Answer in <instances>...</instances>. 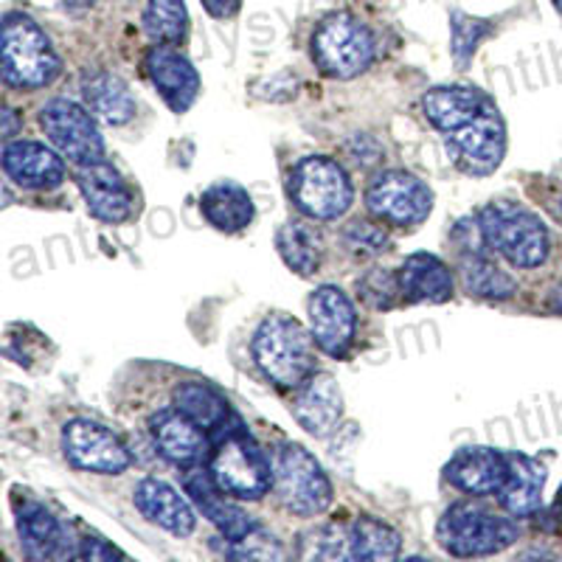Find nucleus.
I'll use <instances>...</instances> for the list:
<instances>
[{"label": "nucleus", "mask_w": 562, "mask_h": 562, "mask_svg": "<svg viewBox=\"0 0 562 562\" xmlns=\"http://www.w3.org/2000/svg\"><path fill=\"white\" fill-rule=\"evenodd\" d=\"M313 333L288 315H270L254 338L256 366L270 383L281 389H299L315 374Z\"/></svg>", "instance_id": "obj_1"}, {"label": "nucleus", "mask_w": 562, "mask_h": 562, "mask_svg": "<svg viewBox=\"0 0 562 562\" xmlns=\"http://www.w3.org/2000/svg\"><path fill=\"white\" fill-rule=\"evenodd\" d=\"M436 540L453 557H490L518 540V524L479 504H456L441 515Z\"/></svg>", "instance_id": "obj_2"}, {"label": "nucleus", "mask_w": 562, "mask_h": 562, "mask_svg": "<svg viewBox=\"0 0 562 562\" xmlns=\"http://www.w3.org/2000/svg\"><path fill=\"white\" fill-rule=\"evenodd\" d=\"M479 220L486 245L515 268H537L549 259V231L531 211L515 203H490Z\"/></svg>", "instance_id": "obj_3"}, {"label": "nucleus", "mask_w": 562, "mask_h": 562, "mask_svg": "<svg viewBox=\"0 0 562 562\" xmlns=\"http://www.w3.org/2000/svg\"><path fill=\"white\" fill-rule=\"evenodd\" d=\"M59 74L52 40L26 14L3 20V79L14 88H45Z\"/></svg>", "instance_id": "obj_4"}, {"label": "nucleus", "mask_w": 562, "mask_h": 562, "mask_svg": "<svg viewBox=\"0 0 562 562\" xmlns=\"http://www.w3.org/2000/svg\"><path fill=\"white\" fill-rule=\"evenodd\" d=\"M209 473L225 495L239 501L262 498L273 479L268 456L245 430H234L220 441L217 450L211 453Z\"/></svg>", "instance_id": "obj_5"}, {"label": "nucleus", "mask_w": 562, "mask_h": 562, "mask_svg": "<svg viewBox=\"0 0 562 562\" xmlns=\"http://www.w3.org/2000/svg\"><path fill=\"white\" fill-rule=\"evenodd\" d=\"M290 198L313 220H335L351 205L346 169L333 158H304L290 175Z\"/></svg>", "instance_id": "obj_6"}, {"label": "nucleus", "mask_w": 562, "mask_h": 562, "mask_svg": "<svg viewBox=\"0 0 562 562\" xmlns=\"http://www.w3.org/2000/svg\"><path fill=\"white\" fill-rule=\"evenodd\" d=\"M276 495L295 515H321L333 504V484L301 445H284L273 464Z\"/></svg>", "instance_id": "obj_7"}, {"label": "nucleus", "mask_w": 562, "mask_h": 562, "mask_svg": "<svg viewBox=\"0 0 562 562\" xmlns=\"http://www.w3.org/2000/svg\"><path fill=\"white\" fill-rule=\"evenodd\" d=\"M313 57L329 77L355 79L374 59V40L369 29L351 14H333L315 32Z\"/></svg>", "instance_id": "obj_8"}, {"label": "nucleus", "mask_w": 562, "mask_h": 562, "mask_svg": "<svg viewBox=\"0 0 562 562\" xmlns=\"http://www.w3.org/2000/svg\"><path fill=\"white\" fill-rule=\"evenodd\" d=\"M40 122H43L48 140H52L65 158L74 160V164L85 167V164L102 160L104 144L102 135H99L97 122H93V115L85 108H79L77 102H70V99H54V102H48L43 108Z\"/></svg>", "instance_id": "obj_9"}, {"label": "nucleus", "mask_w": 562, "mask_h": 562, "mask_svg": "<svg viewBox=\"0 0 562 562\" xmlns=\"http://www.w3.org/2000/svg\"><path fill=\"white\" fill-rule=\"evenodd\" d=\"M366 203L374 217L391 225H416L428 220L434 209V192L411 172L380 175L366 192Z\"/></svg>", "instance_id": "obj_10"}, {"label": "nucleus", "mask_w": 562, "mask_h": 562, "mask_svg": "<svg viewBox=\"0 0 562 562\" xmlns=\"http://www.w3.org/2000/svg\"><path fill=\"white\" fill-rule=\"evenodd\" d=\"M448 153L461 172H495L506 153V127L501 122V115L495 110H484L475 122L456 130L448 138Z\"/></svg>", "instance_id": "obj_11"}, {"label": "nucleus", "mask_w": 562, "mask_h": 562, "mask_svg": "<svg viewBox=\"0 0 562 562\" xmlns=\"http://www.w3.org/2000/svg\"><path fill=\"white\" fill-rule=\"evenodd\" d=\"M63 448L70 464H77L79 470H90V473L119 475L130 467V453L119 441V436L90 419L65 425Z\"/></svg>", "instance_id": "obj_12"}, {"label": "nucleus", "mask_w": 562, "mask_h": 562, "mask_svg": "<svg viewBox=\"0 0 562 562\" xmlns=\"http://www.w3.org/2000/svg\"><path fill=\"white\" fill-rule=\"evenodd\" d=\"M310 333L329 358H344L355 338V307L338 288H318L310 299Z\"/></svg>", "instance_id": "obj_13"}, {"label": "nucleus", "mask_w": 562, "mask_h": 562, "mask_svg": "<svg viewBox=\"0 0 562 562\" xmlns=\"http://www.w3.org/2000/svg\"><path fill=\"white\" fill-rule=\"evenodd\" d=\"M79 189L90 214L104 223H127L135 211V200L124 178L104 160H93L79 169Z\"/></svg>", "instance_id": "obj_14"}, {"label": "nucleus", "mask_w": 562, "mask_h": 562, "mask_svg": "<svg viewBox=\"0 0 562 562\" xmlns=\"http://www.w3.org/2000/svg\"><path fill=\"white\" fill-rule=\"evenodd\" d=\"M147 70L155 88L160 90V97L175 113H186L192 108L194 99L200 93V77L194 65L183 57L180 52L169 48V45H155L147 54Z\"/></svg>", "instance_id": "obj_15"}, {"label": "nucleus", "mask_w": 562, "mask_h": 562, "mask_svg": "<svg viewBox=\"0 0 562 562\" xmlns=\"http://www.w3.org/2000/svg\"><path fill=\"white\" fill-rule=\"evenodd\" d=\"M3 169L9 180L23 189H57L65 178V164L57 153L37 140H9L3 147Z\"/></svg>", "instance_id": "obj_16"}, {"label": "nucleus", "mask_w": 562, "mask_h": 562, "mask_svg": "<svg viewBox=\"0 0 562 562\" xmlns=\"http://www.w3.org/2000/svg\"><path fill=\"white\" fill-rule=\"evenodd\" d=\"M506 473H509L506 453L492 448H464L445 467V479L456 490L470 492V495H492V492L498 495Z\"/></svg>", "instance_id": "obj_17"}, {"label": "nucleus", "mask_w": 562, "mask_h": 562, "mask_svg": "<svg viewBox=\"0 0 562 562\" xmlns=\"http://www.w3.org/2000/svg\"><path fill=\"white\" fill-rule=\"evenodd\" d=\"M186 492L192 495V501L198 504V509L203 512V518H209L211 524L217 526L220 535L225 540H243L250 531L259 529L256 520L250 518L248 512L239 509L237 504L225 501V492L214 484L211 473H203V470H194V473L186 475Z\"/></svg>", "instance_id": "obj_18"}, {"label": "nucleus", "mask_w": 562, "mask_h": 562, "mask_svg": "<svg viewBox=\"0 0 562 562\" xmlns=\"http://www.w3.org/2000/svg\"><path fill=\"white\" fill-rule=\"evenodd\" d=\"M344 396L333 374H313L304 385H299L293 403V416L301 428L313 436H326L340 422Z\"/></svg>", "instance_id": "obj_19"}, {"label": "nucleus", "mask_w": 562, "mask_h": 562, "mask_svg": "<svg viewBox=\"0 0 562 562\" xmlns=\"http://www.w3.org/2000/svg\"><path fill=\"white\" fill-rule=\"evenodd\" d=\"M135 506L147 520H153L155 526L167 529L169 535L186 537L194 531V518L189 501L180 495L175 486H169L167 481L158 479H144L135 490Z\"/></svg>", "instance_id": "obj_20"}, {"label": "nucleus", "mask_w": 562, "mask_h": 562, "mask_svg": "<svg viewBox=\"0 0 562 562\" xmlns=\"http://www.w3.org/2000/svg\"><path fill=\"white\" fill-rule=\"evenodd\" d=\"M18 531L20 540H23V549L34 560H68V557H77V546H74L77 540L68 535V529L45 506L29 504L26 509L20 512Z\"/></svg>", "instance_id": "obj_21"}, {"label": "nucleus", "mask_w": 562, "mask_h": 562, "mask_svg": "<svg viewBox=\"0 0 562 562\" xmlns=\"http://www.w3.org/2000/svg\"><path fill=\"white\" fill-rule=\"evenodd\" d=\"M509 473L498 492V501L512 518H529L543 504L546 467L524 453H506Z\"/></svg>", "instance_id": "obj_22"}, {"label": "nucleus", "mask_w": 562, "mask_h": 562, "mask_svg": "<svg viewBox=\"0 0 562 562\" xmlns=\"http://www.w3.org/2000/svg\"><path fill=\"white\" fill-rule=\"evenodd\" d=\"M153 436L160 456L172 461V464H194L205 450L200 425L178 408L158 411L153 416Z\"/></svg>", "instance_id": "obj_23"}, {"label": "nucleus", "mask_w": 562, "mask_h": 562, "mask_svg": "<svg viewBox=\"0 0 562 562\" xmlns=\"http://www.w3.org/2000/svg\"><path fill=\"white\" fill-rule=\"evenodd\" d=\"M422 108H425V115H428L434 127L445 130V133H456V130L467 127L484 113L486 97L479 88H461V85H456V88H434L425 93Z\"/></svg>", "instance_id": "obj_24"}, {"label": "nucleus", "mask_w": 562, "mask_h": 562, "mask_svg": "<svg viewBox=\"0 0 562 562\" xmlns=\"http://www.w3.org/2000/svg\"><path fill=\"white\" fill-rule=\"evenodd\" d=\"M400 290L408 301H428V304H441L453 295V276L448 265L436 259L434 254H414L405 259L400 270Z\"/></svg>", "instance_id": "obj_25"}, {"label": "nucleus", "mask_w": 562, "mask_h": 562, "mask_svg": "<svg viewBox=\"0 0 562 562\" xmlns=\"http://www.w3.org/2000/svg\"><path fill=\"white\" fill-rule=\"evenodd\" d=\"M200 211L209 225L225 231V234H237L254 223V200H250L248 189L234 180H220V183L209 186L200 198Z\"/></svg>", "instance_id": "obj_26"}, {"label": "nucleus", "mask_w": 562, "mask_h": 562, "mask_svg": "<svg viewBox=\"0 0 562 562\" xmlns=\"http://www.w3.org/2000/svg\"><path fill=\"white\" fill-rule=\"evenodd\" d=\"M276 248L281 259L288 262L290 270L299 276H313L321 268V256H324V239L310 223L290 220L276 234Z\"/></svg>", "instance_id": "obj_27"}, {"label": "nucleus", "mask_w": 562, "mask_h": 562, "mask_svg": "<svg viewBox=\"0 0 562 562\" xmlns=\"http://www.w3.org/2000/svg\"><path fill=\"white\" fill-rule=\"evenodd\" d=\"M90 110L108 124H127L135 115V99L127 82L113 74H93L82 85Z\"/></svg>", "instance_id": "obj_28"}, {"label": "nucleus", "mask_w": 562, "mask_h": 562, "mask_svg": "<svg viewBox=\"0 0 562 562\" xmlns=\"http://www.w3.org/2000/svg\"><path fill=\"white\" fill-rule=\"evenodd\" d=\"M403 549L400 531L374 518H358L349 526L351 560H394Z\"/></svg>", "instance_id": "obj_29"}, {"label": "nucleus", "mask_w": 562, "mask_h": 562, "mask_svg": "<svg viewBox=\"0 0 562 562\" xmlns=\"http://www.w3.org/2000/svg\"><path fill=\"white\" fill-rule=\"evenodd\" d=\"M175 408L183 411L200 428H223L228 419V403L205 383H183L175 391Z\"/></svg>", "instance_id": "obj_30"}, {"label": "nucleus", "mask_w": 562, "mask_h": 562, "mask_svg": "<svg viewBox=\"0 0 562 562\" xmlns=\"http://www.w3.org/2000/svg\"><path fill=\"white\" fill-rule=\"evenodd\" d=\"M461 281L467 293L479 299H509L518 290L515 279L484 256H467L461 262Z\"/></svg>", "instance_id": "obj_31"}, {"label": "nucleus", "mask_w": 562, "mask_h": 562, "mask_svg": "<svg viewBox=\"0 0 562 562\" xmlns=\"http://www.w3.org/2000/svg\"><path fill=\"white\" fill-rule=\"evenodd\" d=\"M144 32L155 43L178 45L189 32V12L183 0H149L144 9Z\"/></svg>", "instance_id": "obj_32"}, {"label": "nucleus", "mask_w": 562, "mask_h": 562, "mask_svg": "<svg viewBox=\"0 0 562 562\" xmlns=\"http://www.w3.org/2000/svg\"><path fill=\"white\" fill-rule=\"evenodd\" d=\"M301 560H351L349 554V526L321 524L304 531L301 537Z\"/></svg>", "instance_id": "obj_33"}, {"label": "nucleus", "mask_w": 562, "mask_h": 562, "mask_svg": "<svg viewBox=\"0 0 562 562\" xmlns=\"http://www.w3.org/2000/svg\"><path fill=\"white\" fill-rule=\"evenodd\" d=\"M450 32H453L450 45H453L456 65H459V68H467L481 40L490 34V23L479 18H470V14L464 12H453V18H450Z\"/></svg>", "instance_id": "obj_34"}, {"label": "nucleus", "mask_w": 562, "mask_h": 562, "mask_svg": "<svg viewBox=\"0 0 562 562\" xmlns=\"http://www.w3.org/2000/svg\"><path fill=\"white\" fill-rule=\"evenodd\" d=\"M344 243L351 254H358V256H378L391 248L389 234H385L380 225L366 223V220H355V223L346 225Z\"/></svg>", "instance_id": "obj_35"}, {"label": "nucleus", "mask_w": 562, "mask_h": 562, "mask_svg": "<svg viewBox=\"0 0 562 562\" xmlns=\"http://www.w3.org/2000/svg\"><path fill=\"white\" fill-rule=\"evenodd\" d=\"M358 288L366 304L374 310L394 307L396 293H403V290H400V276L391 273V270H371V273L363 276V281H360Z\"/></svg>", "instance_id": "obj_36"}, {"label": "nucleus", "mask_w": 562, "mask_h": 562, "mask_svg": "<svg viewBox=\"0 0 562 562\" xmlns=\"http://www.w3.org/2000/svg\"><path fill=\"white\" fill-rule=\"evenodd\" d=\"M231 557H239V560H284V549L279 546V540L265 531L254 529L248 537L243 540H234L228 546Z\"/></svg>", "instance_id": "obj_37"}, {"label": "nucleus", "mask_w": 562, "mask_h": 562, "mask_svg": "<svg viewBox=\"0 0 562 562\" xmlns=\"http://www.w3.org/2000/svg\"><path fill=\"white\" fill-rule=\"evenodd\" d=\"M456 243L461 245V248L467 250V256H481L484 254V248H490L486 245V237H484V228H481V220H461L459 225H456L453 231Z\"/></svg>", "instance_id": "obj_38"}, {"label": "nucleus", "mask_w": 562, "mask_h": 562, "mask_svg": "<svg viewBox=\"0 0 562 562\" xmlns=\"http://www.w3.org/2000/svg\"><path fill=\"white\" fill-rule=\"evenodd\" d=\"M77 557L79 560H113V557H119V551L110 549L104 540H97V537H85V540H77Z\"/></svg>", "instance_id": "obj_39"}, {"label": "nucleus", "mask_w": 562, "mask_h": 562, "mask_svg": "<svg viewBox=\"0 0 562 562\" xmlns=\"http://www.w3.org/2000/svg\"><path fill=\"white\" fill-rule=\"evenodd\" d=\"M203 7H205V12L211 14V18L225 20V18H234V14L239 12L243 0H203Z\"/></svg>", "instance_id": "obj_40"}, {"label": "nucleus", "mask_w": 562, "mask_h": 562, "mask_svg": "<svg viewBox=\"0 0 562 562\" xmlns=\"http://www.w3.org/2000/svg\"><path fill=\"white\" fill-rule=\"evenodd\" d=\"M551 310L562 315V281L554 288V293H551Z\"/></svg>", "instance_id": "obj_41"}, {"label": "nucleus", "mask_w": 562, "mask_h": 562, "mask_svg": "<svg viewBox=\"0 0 562 562\" xmlns=\"http://www.w3.org/2000/svg\"><path fill=\"white\" fill-rule=\"evenodd\" d=\"M3 115H7V127H3V135H7V138H12V135H14V113H12V110H7Z\"/></svg>", "instance_id": "obj_42"}, {"label": "nucleus", "mask_w": 562, "mask_h": 562, "mask_svg": "<svg viewBox=\"0 0 562 562\" xmlns=\"http://www.w3.org/2000/svg\"><path fill=\"white\" fill-rule=\"evenodd\" d=\"M90 3H93V0H65V7H74V9H85L90 7Z\"/></svg>", "instance_id": "obj_43"}, {"label": "nucleus", "mask_w": 562, "mask_h": 562, "mask_svg": "<svg viewBox=\"0 0 562 562\" xmlns=\"http://www.w3.org/2000/svg\"><path fill=\"white\" fill-rule=\"evenodd\" d=\"M554 7H557V9H560V12H562V0H554Z\"/></svg>", "instance_id": "obj_44"}]
</instances>
